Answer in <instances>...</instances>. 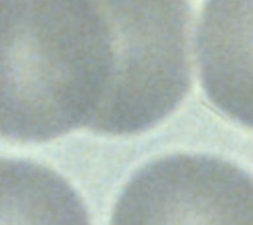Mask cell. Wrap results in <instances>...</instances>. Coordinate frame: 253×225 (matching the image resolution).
Returning <instances> with one entry per match:
<instances>
[{"instance_id": "obj_1", "label": "cell", "mask_w": 253, "mask_h": 225, "mask_svg": "<svg viewBox=\"0 0 253 225\" xmlns=\"http://www.w3.org/2000/svg\"><path fill=\"white\" fill-rule=\"evenodd\" d=\"M79 71L70 0H0V135L28 140L49 133L55 88Z\"/></svg>"}, {"instance_id": "obj_2", "label": "cell", "mask_w": 253, "mask_h": 225, "mask_svg": "<svg viewBox=\"0 0 253 225\" xmlns=\"http://www.w3.org/2000/svg\"><path fill=\"white\" fill-rule=\"evenodd\" d=\"M51 212L47 176L32 165L0 159V224L43 222Z\"/></svg>"}]
</instances>
